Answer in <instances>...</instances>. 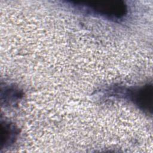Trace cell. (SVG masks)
Returning a JSON list of instances; mask_svg holds the SVG:
<instances>
[{
    "label": "cell",
    "instance_id": "1",
    "mask_svg": "<svg viewBox=\"0 0 153 153\" xmlns=\"http://www.w3.org/2000/svg\"><path fill=\"white\" fill-rule=\"evenodd\" d=\"M73 5L87 13L113 20L122 19L127 12V5L123 1L76 2Z\"/></svg>",
    "mask_w": 153,
    "mask_h": 153
},
{
    "label": "cell",
    "instance_id": "2",
    "mask_svg": "<svg viewBox=\"0 0 153 153\" xmlns=\"http://www.w3.org/2000/svg\"><path fill=\"white\" fill-rule=\"evenodd\" d=\"M152 85H146L133 92L132 96L138 106L143 109L151 110L152 102Z\"/></svg>",
    "mask_w": 153,
    "mask_h": 153
}]
</instances>
